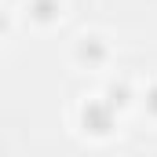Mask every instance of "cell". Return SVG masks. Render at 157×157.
<instances>
[{"label": "cell", "instance_id": "4", "mask_svg": "<svg viewBox=\"0 0 157 157\" xmlns=\"http://www.w3.org/2000/svg\"><path fill=\"white\" fill-rule=\"evenodd\" d=\"M146 106H150V110H154V113H157V88H154V91H150V95H146Z\"/></svg>", "mask_w": 157, "mask_h": 157}, {"label": "cell", "instance_id": "5", "mask_svg": "<svg viewBox=\"0 0 157 157\" xmlns=\"http://www.w3.org/2000/svg\"><path fill=\"white\" fill-rule=\"evenodd\" d=\"M0 33H4V18H0Z\"/></svg>", "mask_w": 157, "mask_h": 157}, {"label": "cell", "instance_id": "2", "mask_svg": "<svg viewBox=\"0 0 157 157\" xmlns=\"http://www.w3.org/2000/svg\"><path fill=\"white\" fill-rule=\"evenodd\" d=\"M33 15L37 18H55V0H37L33 4Z\"/></svg>", "mask_w": 157, "mask_h": 157}, {"label": "cell", "instance_id": "1", "mask_svg": "<svg viewBox=\"0 0 157 157\" xmlns=\"http://www.w3.org/2000/svg\"><path fill=\"white\" fill-rule=\"evenodd\" d=\"M84 128L95 132V135H106L113 128V113H110V102H88L84 106Z\"/></svg>", "mask_w": 157, "mask_h": 157}, {"label": "cell", "instance_id": "3", "mask_svg": "<svg viewBox=\"0 0 157 157\" xmlns=\"http://www.w3.org/2000/svg\"><path fill=\"white\" fill-rule=\"evenodd\" d=\"M80 59H91V62L102 59V44H99V40H88V44L80 48Z\"/></svg>", "mask_w": 157, "mask_h": 157}]
</instances>
